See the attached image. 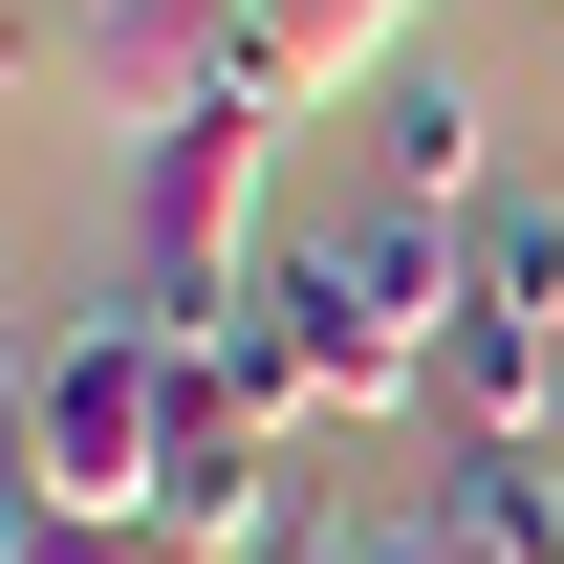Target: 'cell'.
Masks as SVG:
<instances>
[{
	"instance_id": "1",
	"label": "cell",
	"mask_w": 564,
	"mask_h": 564,
	"mask_svg": "<svg viewBox=\"0 0 564 564\" xmlns=\"http://www.w3.org/2000/svg\"><path fill=\"white\" fill-rule=\"evenodd\" d=\"M456 304H478V217H413V196H369V217H304L261 261V348H282V413H434V348H456Z\"/></svg>"
},
{
	"instance_id": "2",
	"label": "cell",
	"mask_w": 564,
	"mask_h": 564,
	"mask_svg": "<svg viewBox=\"0 0 564 564\" xmlns=\"http://www.w3.org/2000/svg\"><path fill=\"white\" fill-rule=\"evenodd\" d=\"M261 152L282 109H196V131H152L131 152V326H174V348H217L239 304H261Z\"/></svg>"
},
{
	"instance_id": "3",
	"label": "cell",
	"mask_w": 564,
	"mask_h": 564,
	"mask_svg": "<svg viewBox=\"0 0 564 564\" xmlns=\"http://www.w3.org/2000/svg\"><path fill=\"white\" fill-rule=\"evenodd\" d=\"M174 478V326H66V348L22 369V499H87V521H152Z\"/></svg>"
},
{
	"instance_id": "4",
	"label": "cell",
	"mask_w": 564,
	"mask_h": 564,
	"mask_svg": "<svg viewBox=\"0 0 564 564\" xmlns=\"http://www.w3.org/2000/svg\"><path fill=\"white\" fill-rule=\"evenodd\" d=\"M261 22V87L282 109H369V87L413 66V0H239Z\"/></svg>"
},
{
	"instance_id": "5",
	"label": "cell",
	"mask_w": 564,
	"mask_h": 564,
	"mask_svg": "<svg viewBox=\"0 0 564 564\" xmlns=\"http://www.w3.org/2000/svg\"><path fill=\"white\" fill-rule=\"evenodd\" d=\"M434 521H456V564H564V434H478Z\"/></svg>"
},
{
	"instance_id": "6",
	"label": "cell",
	"mask_w": 564,
	"mask_h": 564,
	"mask_svg": "<svg viewBox=\"0 0 564 564\" xmlns=\"http://www.w3.org/2000/svg\"><path fill=\"white\" fill-rule=\"evenodd\" d=\"M434 413H456V456H478V434H543V413H564V348H543V326H499V304H456Z\"/></svg>"
},
{
	"instance_id": "7",
	"label": "cell",
	"mask_w": 564,
	"mask_h": 564,
	"mask_svg": "<svg viewBox=\"0 0 564 564\" xmlns=\"http://www.w3.org/2000/svg\"><path fill=\"white\" fill-rule=\"evenodd\" d=\"M369 131H391V196H413V217H456V196H478V131H499V109H478L456 66H391V87H369Z\"/></svg>"
},
{
	"instance_id": "8",
	"label": "cell",
	"mask_w": 564,
	"mask_h": 564,
	"mask_svg": "<svg viewBox=\"0 0 564 564\" xmlns=\"http://www.w3.org/2000/svg\"><path fill=\"white\" fill-rule=\"evenodd\" d=\"M478 304L564 348V217H478Z\"/></svg>"
},
{
	"instance_id": "9",
	"label": "cell",
	"mask_w": 564,
	"mask_h": 564,
	"mask_svg": "<svg viewBox=\"0 0 564 564\" xmlns=\"http://www.w3.org/2000/svg\"><path fill=\"white\" fill-rule=\"evenodd\" d=\"M0 564H196V543H174V521H87V499H22Z\"/></svg>"
},
{
	"instance_id": "10",
	"label": "cell",
	"mask_w": 564,
	"mask_h": 564,
	"mask_svg": "<svg viewBox=\"0 0 564 564\" xmlns=\"http://www.w3.org/2000/svg\"><path fill=\"white\" fill-rule=\"evenodd\" d=\"M282 564H456V521H413V499H391V521H304Z\"/></svg>"
},
{
	"instance_id": "11",
	"label": "cell",
	"mask_w": 564,
	"mask_h": 564,
	"mask_svg": "<svg viewBox=\"0 0 564 564\" xmlns=\"http://www.w3.org/2000/svg\"><path fill=\"white\" fill-rule=\"evenodd\" d=\"M22 22H44V0H22ZM87 22H152V0H66V44H87Z\"/></svg>"
},
{
	"instance_id": "12",
	"label": "cell",
	"mask_w": 564,
	"mask_h": 564,
	"mask_svg": "<svg viewBox=\"0 0 564 564\" xmlns=\"http://www.w3.org/2000/svg\"><path fill=\"white\" fill-rule=\"evenodd\" d=\"M543 22H564V0H543Z\"/></svg>"
}]
</instances>
